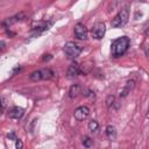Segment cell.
I'll list each match as a JSON object with an SVG mask.
<instances>
[{
  "mask_svg": "<svg viewBox=\"0 0 149 149\" xmlns=\"http://www.w3.org/2000/svg\"><path fill=\"white\" fill-rule=\"evenodd\" d=\"M24 13H19V14H16V15H14V16H12V17H8V19H6L5 21H3V26H6V27H8V26H12V24H14V23H16V22H19V21H21V20H23L24 19Z\"/></svg>",
  "mask_w": 149,
  "mask_h": 149,
  "instance_id": "ba28073f",
  "label": "cell"
},
{
  "mask_svg": "<svg viewBox=\"0 0 149 149\" xmlns=\"http://www.w3.org/2000/svg\"><path fill=\"white\" fill-rule=\"evenodd\" d=\"M74 35L78 40H86L87 38V29L83 23H77L74 26Z\"/></svg>",
  "mask_w": 149,
  "mask_h": 149,
  "instance_id": "52a82bcc",
  "label": "cell"
},
{
  "mask_svg": "<svg viewBox=\"0 0 149 149\" xmlns=\"http://www.w3.org/2000/svg\"><path fill=\"white\" fill-rule=\"evenodd\" d=\"M113 102H114V95H108V98H107V100H106L107 107H109L111 105H113Z\"/></svg>",
  "mask_w": 149,
  "mask_h": 149,
  "instance_id": "2e32d148",
  "label": "cell"
},
{
  "mask_svg": "<svg viewBox=\"0 0 149 149\" xmlns=\"http://www.w3.org/2000/svg\"><path fill=\"white\" fill-rule=\"evenodd\" d=\"M51 57H50V55H44V57H43V61H48V59H50Z\"/></svg>",
  "mask_w": 149,
  "mask_h": 149,
  "instance_id": "ac0fdd59",
  "label": "cell"
},
{
  "mask_svg": "<svg viewBox=\"0 0 149 149\" xmlns=\"http://www.w3.org/2000/svg\"><path fill=\"white\" fill-rule=\"evenodd\" d=\"M128 19H129V10H128V8H122V9L113 17L111 24H112L113 28H119V27L125 26V24L127 23Z\"/></svg>",
  "mask_w": 149,
  "mask_h": 149,
  "instance_id": "3957f363",
  "label": "cell"
},
{
  "mask_svg": "<svg viewBox=\"0 0 149 149\" xmlns=\"http://www.w3.org/2000/svg\"><path fill=\"white\" fill-rule=\"evenodd\" d=\"M83 51V48L74 42H68L64 45V54L69 59H76Z\"/></svg>",
  "mask_w": 149,
  "mask_h": 149,
  "instance_id": "7a4b0ae2",
  "label": "cell"
},
{
  "mask_svg": "<svg viewBox=\"0 0 149 149\" xmlns=\"http://www.w3.org/2000/svg\"><path fill=\"white\" fill-rule=\"evenodd\" d=\"M87 127H88V129H90L91 132H97L98 128H99V123H98V121H95V120H91V121H88Z\"/></svg>",
  "mask_w": 149,
  "mask_h": 149,
  "instance_id": "5bb4252c",
  "label": "cell"
},
{
  "mask_svg": "<svg viewBox=\"0 0 149 149\" xmlns=\"http://www.w3.org/2000/svg\"><path fill=\"white\" fill-rule=\"evenodd\" d=\"M1 114H2V107L0 106V115H1Z\"/></svg>",
  "mask_w": 149,
  "mask_h": 149,
  "instance_id": "ffe728a7",
  "label": "cell"
},
{
  "mask_svg": "<svg viewBox=\"0 0 149 149\" xmlns=\"http://www.w3.org/2000/svg\"><path fill=\"white\" fill-rule=\"evenodd\" d=\"M5 45H6V43L1 41V42H0V49H3V48H5Z\"/></svg>",
  "mask_w": 149,
  "mask_h": 149,
  "instance_id": "d6986e66",
  "label": "cell"
},
{
  "mask_svg": "<svg viewBox=\"0 0 149 149\" xmlns=\"http://www.w3.org/2000/svg\"><path fill=\"white\" fill-rule=\"evenodd\" d=\"M80 73H81V71L79 69V65L76 62L71 63L70 66H69V69H68V76L69 77H73V76H78Z\"/></svg>",
  "mask_w": 149,
  "mask_h": 149,
  "instance_id": "9c48e42d",
  "label": "cell"
},
{
  "mask_svg": "<svg viewBox=\"0 0 149 149\" xmlns=\"http://www.w3.org/2000/svg\"><path fill=\"white\" fill-rule=\"evenodd\" d=\"M80 93H81V86L78 85V84L72 85L70 87V90H69V97L70 98H77Z\"/></svg>",
  "mask_w": 149,
  "mask_h": 149,
  "instance_id": "8fae6325",
  "label": "cell"
},
{
  "mask_svg": "<svg viewBox=\"0 0 149 149\" xmlns=\"http://www.w3.org/2000/svg\"><path fill=\"white\" fill-rule=\"evenodd\" d=\"M83 144H84V147H86V148H91V147L93 146V140H92L91 137H88V136H85V137L83 139Z\"/></svg>",
  "mask_w": 149,
  "mask_h": 149,
  "instance_id": "9a60e30c",
  "label": "cell"
},
{
  "mask_svg": "<svg viewBox=\"0 0 149 149\" xmlns=\"http://www.w3.org/2000/svg\"><path fill=\"white\" fill-rule=\"evenodd\" d=\"M105 33H106V27H105V23L104 22H98L92 28V37L93 38L100 40V38L104 37Z\"/></svg>",
  "mask_w": 149,
  "mask_h": 149,
  "instance_id": "5b68a950",
  "label": "cell"
},
{
  "mask_svg": "<svg viewBox=\"0 0 149 149\" xmlns=\"http://www.w3.org/2000/svg\"><path fill=\"white\" fill-rule=\"evenodd\" d=\"M106 135L109 140H114L116 137V130H115V127L114 126H107L106 127Z\"/></svg>",
  "mask_w": 149,
  "mask_h": 149,
  "instance_id": "4fadbf2b",
  "label": "cell"
},
{
  "mask_svg": "<svg viewBox=\"0 0 149 149\" xmlns=\"http://www.w3.org/2000/svg\"><path fill=\"white\" fill-rule=\"evenodd\" d=\"M52 76H54V72L50 69H41L37 71H34L30 74V80H33V81L45 80V79H50Z\"/></svg>",
  "mask_w": 149,
  "mask_h": 149,
  "instance_id": "277c9868",
  "label": "cell"
},
{
  "mask_svg": "<svg viewBox=\"0 0 149 149\" xmlns=\"http://www.w3.org/2000/svg\"><path fill=\"white\" fill-rule=\"evenodd\" d=\"M134 85H135V81H134V80H129V81H127V85H126L125 88L121 91L120 97H126V95L130 92V90L134 87Z\"/></svg>",
  "mask_w": 149,
  "mask_h": 149,
  "instance_id": "7c38bea8",
  "label": "cell"
},
{
  "mask_svg": "<svg viewBox=\"0 0 149 149\" xmlns=\"http://www.w3.org/2000/svg\"><path fill=\"white\" fill-rule=\"evenodd\" d=\"M22 115H23V108L17 107V106L13 107V108L9 111V114H8V116H9L10 119H20Z\"/></svg>",
  "mask_w": 149,
  "mask_h": 149,
  "instance_id": "30bf717a",
  "label": "cell"
},
{
  "mask_svg": "<svg viewBox=\"0 0 149 149\" xmlns=\"http://www.w3.org/2000/svg\"><path fill=\"white\" fill-rule=\"evenodd\" d=\"M88 114H90V109H88V107H86V106H79V107L76 108L74 112H73L74 119H76L77 121H83V120H85V119L88 116Z\"/></svg>",
  "mask_w": 149,
  "mask_h": 149,
  "instance_id": "8992f818",
  "label": "cell"
},
{
  "mask_svg": "<svg viewBox=\"0 0 149 149\" xmlns=\"http://www.w3.org/2000/svg\"><path fill=\"white\" fill-rule=\"evenodd\" d=\"M15 146H16V149H22L23 148V143L20 139H16L15 140Z\"/></svg>",
  "mask_w": 149,
  "mask_h": 149,
  "instance_id": "e0dca14e",
  "label": "cell"
},
{
  "mask_svg": "<svg viewBox=\"0 0 149 149\" xmlns=\"http://www.w3.org/2000/svg\"><path fill=\"white\" fill-rule=\"evenodd\" d=\"M129 44H130V41L127 36L118 37L112 43V56H114L116 58L123 56L127 52V50L129 48Z\"/></svg>",
  "mask_w": 149,
  "mask_h": 149,
  "instance_id": "6da1fadb",
  "label": "cell"
}]
</instances>
